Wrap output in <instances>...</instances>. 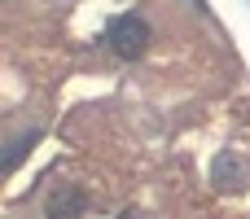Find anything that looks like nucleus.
<instances>
[{"label": "nucleus", "instance_id": "obj_3", "mask_svg": "<svg viewBox=\"0 0 250 219\" xmlns=\"http://www.w3.org/2000/svg\"><path fill=\"white\" fill-rule=\"evenodd\" d=\"M35 140H40V132L31 127V132H26V136H22L18 145H9V154H4V162H9V167H18V158H22V154H26V145H35Z\"/></svg>", "mask_w": 250, "mask_h": 219}, {"label": "nucleus", "instance_id": "obj_2", "mask_svg": "<svg viewBox=\"0 0 250 219\" xmlns=\"http://www.w3.org/2000/svg\"><path fill=\"white\" fill-rule=\"evenodd\" d=\"M83 215V193L79 189H57L48 202V219H79Z\"/></svg>", "mask_w": 250, "mask_h": 219}, {"label": "nucleus", "instance_id": "obj_5", "mask_svg": "<svg viewBox=\"0 0 250 219\" xmlns=\"http://www.w3.org/2000/svg\"><path fill=\"white\" fill-rule=\"evenodd\" d=\"M193 4H198V9H207V0H193Z\"/></svg>", "mask_w": 250, "mask_h": 219}, {"label": "nucleus", "instance_id": "obj_1", "mask_svg": "<svg viewBox=\"0 0 250 219\" xmlns=\"http://www.w3.org/2000/svg\"><path fill=\"white\" fill-rule=\"evenodd\" d=\"M145 44H149V22L141 18V13H123L114 26H110V48L119 53V57H141L145 53Z\"/></svg>", "mask_w": 250, "mask_h": 219}, {"label": "nucleus", "instance_id": "obj_4", "mask_svg": "<svg viewBox=\"0 0 250 219\" xmlns=\"http://www.w3.org/2000/svg\"><path fill=\"white\" fill-rule=\"evenodd\" d=\"M119 219H149V215H141V211H127V215H119Z\"/></svg>", "mask_w": 250, "mask_h": 219}]
</instances>
